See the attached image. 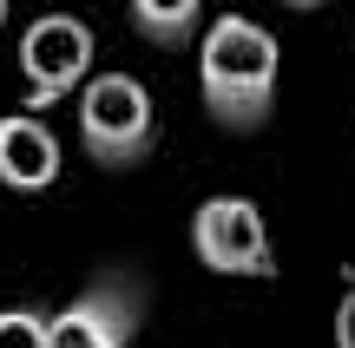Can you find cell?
Here are the masks:
<instances>
[{
  "label": "cell",
  "mask_w": 355,
  "mask_h": 348,
  "mask_svg": "<svg viewBox=\"0 0 355 348\" xmlns=\"http://www.w3.org/2000/svg\"><path fill=\"white\" fill-rule=\"evenodd\" d=\"M277 39L250 13H217L198 39V92L224 131H257L277 105Z\"/></svg>",
  "instance_id": "cell-1"
},
{
  "label": "cell",
  "mask_w": 355,
  "mask_h": 348,
  "mask_svg": "<svg viewBox=\"0 0 355 348\" xmlns=\"http://www.w3.org/2000/svg\"><path fill=\"white\" fill-rule=\"evenodd\" d=\"M79 145L99 171H132L158 152V105L132 73H92L79 86Z\"/></svg>",
  "instance_id": "cell-2"
},
{
  "label": "cell",
  "mask_w": 355,
  "mask_h": 348,
  "mask_svg": "<svg viewBox=\"0 0 355 348\" xmlns=\"http://www.w3.org/2000/svg\"><path fill=\"white\" fill-rule=\"evenodd\" d=\"M92 79V26L79 13H40L20 33V112H46V105L73 99Z\"/></svg>",
  "instance_id": "cell-3"
},
{
  "label": "cell",
  "mask_w": 355,
  "mask_h": 348,
  "mask_svg": "<svg viewBox=\"0 0 355 348\" xmlns=\"http://www.w3.org/2000/svg\"><path fill=\"white\" fill-rule=\"evenodd\" d=\"M139 322H145V283L132 270H105L60 315H46V348H132Z\"/></svg>",
  "instance_id": "cell-4"
},
{
  "label": "cell",
  "mask_w": 355,
  "mask_h": 348,
  "mask_svg": "<svg viewBox=\"0 0 355 348\" xmlns=\"http://www.w3.org/2000/svg\"><path fill=\"white\" fill-rule=\"evenodd\" d=\"M191 250L211 276H263V283L277 276L263 210L250 197H204L198 217H191Z\"/></svg>",
  "instance_id": "cell-5"
},
{
  "label": "cell",
  "mask_w": 355,
  "mask_h": 348,
  "mask_svg": "<svg viewBox=\"0 0 355 348\" xmlns=\"http://www.w3.org/2000/svg\"><path fill=\"white\" fill-rule=\"evenodd\" d=\"M60 165H66V152L46 118H33V112L0 118V184L7 191H26V197L46 191V184H60Z\"/></svg>",
  "instance_id": "cell-6"
},
{
  "label": "cell",
  "mask_w": 355,
  "mask_h": 348,
  "mask_svg": "<svg viewBox=\"0 0 355 348\" xmlns=\"http://www.w3.org/2000/svg\"><path fill=\"white\" fill-rule=\"evenodd\" d=\"M132 13V33L145 39V46H191L204 26V0H125Z\"/></svg>",
  "instance_id": "cell-7"
},
{
  "label": "cell",
  "mask_w": 355,
  "mask_h": 348,
  "mask_svg": "<svg viewBox=\"0 0 355 348\" xmlns=\"http://www.w3.org/2000/svg\"><path fill=\"white\" fill-rule=\"evenodd\" d=\"M0 348H46V309H0Z\"/></svg>",
  "instance_id": "cell-8"
},
{
  "label": "cell",
  "mask_w": 355,
  "mask_h": 348,
  "mask_svg": "<svg viewBox=\"0 0 355 348\" xmlns=\"http://www.w3.org/2000/svg\"><path fill=\"white\" fill-rule=\"evenodd\" d=\"M336 348H355V276L343 289V309H336Z\"/></svg>",
  "instance_id": "cell-9"
},
{
  "label": "cell",
  "mask_w": 355,
  "mask_h": 348,
  "mask_svg": "<svg viewBox=\"0 0 355 348\" xmlns=\"http://www.w3.org/2000/svg\"><path fill=\"white\" fill-rule=\"evenodd\" d=\"M283 7H296V13H309V7H329V0H283Z\"/></svg>",
  "instance_id": "cell-10"
},
{
  "label": "cell",
  "mask_w": 355,
  "mask_h": 348,
  "mask_svg": "<svg viewBox=\"0 0 355 348\" xmlns=\"http://www.w3.org/2000/svg\"><path fill=\"white\" fill-rule=\"evenodd\" d=\"M0 26H7V0H0Z\"/></svg>",
  "instance_id": "cell-11"
}]
</instances>
